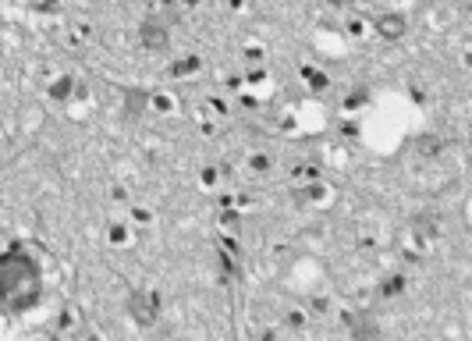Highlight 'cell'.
<instances>
[{
  "mask_svg": "<svg viewBox=\"0 0 472 341\" xmlns=\"http://www.w3.org/2000/svg\"><path fill=\"white\" fill-rule=\"evenodd\" d=\"M142 39H146L150 47H167V32H153V25L142 29Z\"/></svg>",
  "mask_w": 472,
  "mask_h": 341,
  "instance_id": "6da1fadb",
  "label": "cell"
}]
</instances>
